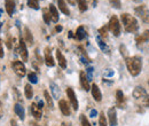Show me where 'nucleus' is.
I'll return each mask as SVG.
<instances>
[{
	"label": "nucleus",
	"mask_w": 149,
	"mask_h": 126,
	"mask_svg": "<svg viewBox=\"0 0 149 126\" xmlns=\"http://www.w3.org/2000/svg\"><path fill=\"white\" fill-rule=\"evenodd\" d=\"M120 19L123 22V25H124V29L126 32H130V33H134L138 31L139 29V23L136 21V18L133 17L131 14L129 13H124L120 15Z\"/></svg>",
	"instance_id": "f257e3e1"
},
{
	"label": "nucleus",
	"mask_w": 149,
	"mask_h": 126,
	"mask_svg": "<svg viewBox=\"0 0 149 126\" xmlns=\"http://www.w3.org/2000/svg\"><path fill=\"white\" fill-rule=\"evenodd\" d=\"M126 67H127V70L130 72L133 77L138 76L141 69H142V61H141V57L139 56H132V57H126Z\"/></svg>",
	"instance_id": "f03ea898"
},
{
	"label": "nucleus",
	"mask_w": 149,
	"mask_h": 126,
	"mask_svg": "<svg viewBox=\"0 0 149 126\" xmlns=\"http://www.w3.org/2000/svg\"><path fill=\"white\" fill-rule=\"evenodd\" d=\"M134 13L138 15V17L140 18L142 22L149 23V9L147 6L141 5L139 7H135L134 8Z\"/></svg>",
	"instance_id": "7ed1b4c3"
},
{
	"label": "nucleus",
	"mask_w": 149,
	"mask_h": 126,
	"mask_svg": "<svg viewBox=\"0 0 149 126\" xmlns=\"http://www.w3.org/2000/svg\"><path fill=\"white\" fill-rule=\"evenodd\" d=\"M108 29L111 31V33L115 37H118L120 35V23H119V19L117 18L116 15L111 16L110 21H109V24H108Z\"/></svg>",
	"instance_id": "20e7f679"
},
{
	"label": "nucleus",
	"mask_w": 149,
	"mask_h": 126,
	"mask_svg": "<svg viewBox=\"0 0 149 126\" xmlns=\"http://www.w3.org/2000/svg\"><path fill=\"white\" fill-rule=\"evenodd\" d=\"M12 68H13L14 72H15L19 77H24L25 73H26V69H25L24 64H23L21 61H17V60L13 61V62H12Z\"/></svg>",
	"instance_id": "39448f33"
},
{
	"label": "nucleus",
	"mask_w": 149,
	"mask_h": 126,
	"mask_svg": "<svg viewBox=\"0 0 149 126\" xmlns=\"http://www.w3.org/2000/svg\"><path fill=\"white\" fill-rule=\"evenodd\" d=\"M19 55L22 57V61L26 62L28 58H29V54H28V48H26V45H25V41L22 37H19Z\"/></svg>",
	"instance_id": "423d86ee"
},
{
	"label": "nucleus",
	"mask_w": 149,
	"mask_h": 126,
	"mask_svg": "<svg viewBox=\"0 0 149 126\" xmlns=\"http://www.w3.org/2000/svg\"><path fill=\"white\" fill-rule=\"evenodd\" d=\"M65 92H67L68 99H69V101H70V103H71L74 110H77L78 109V101H77V97H76V94H74V90L71 87H68Z\"/></svg>",
	"instance_id": "0eeeda50"
},
{
	"label": "nucleus",
	"mask_w": 149,
	"mask_h": 126,
	"mask_svg": "<svg viewBox=\"0 0 149 126\" xmlns=\"http://www.w3.org/2000/svg\"><path fill=\"white\" fill-rule=\"evenodd\" d=\"M79 79H80V85H81L83 90H91L90 80H88V78H87V74L84 71H80V73H79Z\"/></svg>",
	"instance_id": "6e6552de"
},
{
	"label": "nucleus",
	"mask_w": 149,
	"mask_h": 126,
	"mask_svg": "<svg viewBox=\"0 0 149 126\" xmlns=\"http://www.w3.org/2000/svg\"><path fill=\"white\" fill-rule=\"evenodd\" d=\"M108 119L110 126H117V112L115 107H111L108 110Z\"/></svg>",
	"instance_id": "1a4fd4ad"
},
{
	"label": "nucleus",
	"mask_w": 149,
	"mask_h": 126,
	"mask_svg": "<svg viewBox=\"0 0 149 126\" xmlns=\"http://www.w3.org/2000/svg\"><path fill=\"white\" fill-rule=\"evenodd\" d=\"M58 107H60L61 112L64 116H69L70 115V107H69V104H68V102L65 100H60L58 101Z\"/></svg>",
	"instance_id": "9d476101"
},
{
	"label": "nucleus",
	"mask_w": 149,
	"mask_h": 126,
	"mask_svg": "<svg viewBox=\"0 0 149 126\" xmlns=\"http://www.w3.org/2000/svg\"><path fill=\"white\" fill-rule=\"evenodd\" d=\"M45 63L48 65V67H54L55 62H54V58L51 54V49L49 47H46L45 48Z\"/></svg>",
	"instance_id": "9b49d317"
},
{
	"label": "nucleus",
	"mask_w": 149,
	"mask_h": 126,
	"mask_svg": "<svg viewBox=\"0 0 149 126\" xmlns=\"http://www.w3.org/2000/svg\"><path fill=\"white\" fill-rule=\"evenodd\" d=\"M91 90H92V95H93L94 100L97 101V102H100L102 100V94H101V90L99 88V86L96 84H93L91 86Z\"/></svg>",
	"instance_id": "f8f14e48"
},
{
	"label": "nucleus",
	"mask_w": 149,
	"mask_h": 126,
	"mask_svg": "<svg viewBox=\"0 0 149 126\" xmlns=\"http://www.w3.org/2000/svg\"><path fill=\"white\" fill-rule=\"evenodd\" d=\"M5 8L9 16L13 15L15 10V0H5Z\"/></svg>",
	"instance_id": "ddd939ff"
},
{
	"label": "nucleus",
	"mask_w": 149,
	"mask_h": 126,
	"mask_svg": "<svg viewBox=\"0 0 149 126\" xmlns=\"http://www.w3.org/2000/svg\"><path fill=\"white\" fill-rule=\"evenodd\" d=\"M30 110H31L32 116H33L36 119H40V118H41V116H42V113H41V109L38 107L37 103H32V104L30 106Z\"/></svg>",
	"instance_id": "4468645a"
},
{
	"label": "nucleus",
	"mask_w": 149,
	"mask_h": 126,
	"mask_svg": "<svg viewBox=\"0 0 149 126\" xmlns=\"http://www.w3.org/2000/svg\"><path fill=\"white\" fill-rule=\"evenodd\" d=\"M56 58H57L58 65H60L62 69H65V68H67V60H65V57L63 56L62 52H61L60 49H56Z\"/></svg>",
	"instance_id": "2eb2a0df"
},
{
	"label": "nucleus",
	"mask_w": 149,
	"mask_h": 126,
	"mask_svg": "<svg viewBox=\"0 0 149 126\" xmlns=\"http://www.w3.org/2000/svg\"><path fill=\"white\" fill-rule=\"evenodd\" d=\"M57 6H58V9L64 14V15H70V10L65 3L64 0H57Z\"/></svg>",
	"instance_id": "dca6fc26"
},
{
	"label": "nucleus",
	"mask_w": 149,
	"mask_h": 126,
	"mask_svg": "<svg viewBox=\"0 0 149 126\" xmlns=\"http://www.w3.org/2000/svg\"><path fill=\"white\" fill-rule=\"evenodd\" d=\"M147 94H146V90H143L142 87H140V86H138V87H135L134 90H133V97H135V99H142V97H145Z\"/></svg>",
	"instance_id": "f3484780"
},
{
	"label": "nucleus",
	"mask_w": 149,
	"mask_h": 126,
	"mask_svg": "<svg viewBox=\"0 0 149 126\" xmlns=\"http://www.w3.org/2000/svg\"><path fill=\"white\" fill-rule=\"evenodd\" d=\"M116 100H117V103L120 108H124L125 106V97H124V94L120 90H118L116 92Z\"/></svg>",
	"instance_id": "a211bd4d"
},
{
	"label": "nucleus",
	"mask_w": 149,
	"mask_h": 126,
	"mask_svg": "<svg viewBox=\"0 0 149 126\" xmlns=\"http://www.w3.org/2000/svg\"><path fill=\"white\" fill-rule=\"evenodd\" d=\"M14 111H15V113L19 117V119H22V120H24V118H25V112H24V108L19 104V103H16L15 106H14Z\"/></svg>",
	"instance_id": "6ab92c4d"
},
{
	"label": "nucleus",
	"mask_w": 149,
	"mask_h": 126,
	"mask_svg": "<svg viewBox=\"0 0 149 126\" xmlns=\"http://www.w3.org/2000/svg\"><path fill=\"white\" fill-rule=\"evenodd\" d=\"M49 13H51V17H52V21L53 22H57L58 21V12H57V9H56V7L54 5H49Z\"/></svg>",
	"instance_id": "aec40b11"
},
{
	"label": "nucleus",
	"mask_w": 149,
	"mask_h": 126,
	"mask_svg": "<svg viewBox=\"0 0 149 126\" xmlns=\"http://www.w3.org/2000/svg\"><path fill=\"white\" fill-rule=\"evenodd\" d=\"M24 40L29 45H32L33 44V37H32V33H31V31H30L29 28H24Z\"/></svg>",
	"instance_id": "412c9836"
},
{
	"label": "nucleus",
	"mask_w": 149,
	"mask_h": 126,
	"mask_svg": "<svg viewBox=\"0 0 149 126\" xmlns=\"http://www.w3.org/2000/svg\"><path fill=\"white\" fill-rule=\"evenodd\" d=\"M86 37V31H85V28L84 26H79L76 31V38L78 40H83L84 38Z\"/></svg>",
	"instance_id": "4be33fe9"
},
{
	"label": "nucleus",
	"mask_w": 149,
	"mask_h": 126,
	"mask_svg": "<svg viewBox=\"0 0 149 126\" xmlns=\"http://www.w3.org/2000/svg\"><path fill=\"white\" fill-rule=\"evenodd\" d=\"M42 17H44V21H45L46 24H49V22L52 21L49 9H47V8H44V9H42Z\"/></svg>",
	"instance_id": "5701e85b"
},
{
	"label": "nucleus",
	"mask_w": 149,
	"mask_h": 126,
	"mask_svg": "<svg viewBox=\"0 0 149 126\" xmlns=\"http://www.w3.org/2000/svg\"><path fill=\"white\" fill-rule=\"evenodd\" d=\"M44 96H45V100H46V102H47V106H48L51 109H53V107H54L53 99H52V96L49 95V93H48L47 90H45V92H44Z\"/></svg>",
	"instance_id": "b1692460"
},
{
	"label": "nucleus",
	"mask_w": 149,
	"mask_h": 126,
	"mask_svg": "<svg viewBox=\"0 0 149 126\" xmlns=\"http://www.w3.org/2000/svg\"><path fill=\"white\" fill-rule=\"evenodd\" d=\"M24 92H25V97H26V99H32V96H33V90H32V86H31L30 84H26V85H25Z\"/></svg>",
	"instance_id": "393cba45"
},
{
	"label": "nucleus",
	"mask_w": 149,
	"mask_h": 126,
	"mask_svg": "<svg viewBox=\"0 0 149 126\" xmlns=\"http://www.w3.org/2000/svg\"><path fill=\"white\" fill-rule=\"evenodd\" d=\"M96 41H97V44H99V46H100V48L103 51V52H106V53H108L109 52V48H108V46L102 41V39H101V37H96Z\"/></svg>",
	"instance_id": "a878e982"
},
{
	"label": "nucleus",
	"mask_w": 149,
	"mask_h": 126,
	"mask_svg": "<svg viewBox=\"0 0 149 126\" xmlns=\"http://www.w3.org/2000/svg\"><path fill=\"white\" fill-rule=\"evenodd\" d=\"M51 90H52L53 96L55 99H58V96H60V90H58V87L56 86L54 83H51Z\"/></svg>",
	"instance_id": "bb28decb"
},
{
	"label": "nucleus",
	"mask_w": 149,
	"mask_h": 126,
	"mask_svg": "<svg viewBox=\"0 0 149 126\" xmlns=\"http://www.w3.org/2000/svg\"><path fill=\"white\" fill-rule=\"evenodd\" d=\"M77 3H78V8L80 12H85L87 9V2L86 0H77Z\"/></svg>",
	"instance_id": "cd10ccee"
},
{
	"label": "nucleus",
	"mask_w": 149,
	"mask_h": 126,
	"mask_svg": "<svg viewBox=\"0 0 149 126\" xmlns=\"http://www.w3.org/2000/svg\"><path fill=\"white\" fill-rule=\"evenodd\" d=\"M28 6L33 9H39V1L38 0H28Z\"/></svg>",
	"instance_id": "c85d7f7f"
},
{
	"label": "nucleus",
	"mask_w": 149,
	"mask_h": 126,
	"mask_svg": "<svg viewBox=\"0 0 149 126\" xmlns=\"http://www.w3.org/2000/svg\"><path fill=\"white\" fill-rule=\"evenodd\" d=\"M99 126H107V119H106L104 112H101V113H100V117H99Z\"/></svg>",
	"instance_id": "c756f323"
},
{
	"label": "nucleus",
	"mask_w": 149,
	"mask_h": 126,
	"mask_svg": "<svg viewBox=\"0 0 149 126\" xmlns=\"http://www.w3.org/2000/svg\"><path fill=\"white\" fill-rule=\"evenodd\" d=\"M28 78H29L30 83H32V84H37L38 78H37V74H36L35 72H30V73L28 74Z\"/></svg>",
	"instance_id": "7c9ffc66"
},
{
	"label": "nucleus",
	"mask_w": 149,
	"mask_h": 126,
	"mask_svg": "<svg viewBox=\"0 0 149 126\" xmlns=\"http://www.w3.org/2000/svg\"><path fill=\"white\" fill-rule=\"evenodd\" d=\"M80 126H91L88 119L86 118L85 115H80Z\"/></svg>",
	"instance_id": "2f4dec72"
},
{
	"label": "nucleus",
	"mask_w": 149,
	"mask_h": 126,
	"mask_svg": "<svg viewBox=\"0 0 149 126\" xmlns=\"http://www.w3.org/2000/svg\"><path fill=\"white\" fill-rule=\"evenodd\" d=\"M109 2L111 3V6L113 8H117L119 9L122 7V3H120V0H109Z\"/></svg>",
	"instance_id": "473e14b6"
},
{
	"label": "nucleus",
	"mask_w": 149,
	"mask_h": 126,
	"mask_svg": "<svg viewBox=\"0 0 149 126\" xmlns=\"http://www.w3.org/2000/svg\"><path fill=\"white\" fill-rule=\"evenodd\" d=\"M99 33H100L101 37L107 38V36H108V33H107V26H102V28L99 30Z\"/></svg>",
	"instance_id": "72a5a7b5"
},
{
	"label": "nucleus",
	"mask_w": 149,
	"mask_h": 126,
	"mask_svg": "<svg viewBox=\"0 0 149 126\" xmlns=\"http://www.w3.org/2000/svg\"><path fill=\"white\" fill-rule=\"evenodd\" d=\"M142 103L146 107H149V95H146L145 97H142Z\"/></svg>",
	"instance_id": "f704fd0d"
},
{
	"label": "nucleus",
	"mask_w": 149,
	"mask_h": 126,
	"mask_svg": "<svg viewBox=\"0 0 149 126\" xmlns=\"http://www.w3.org/2000/svg\"><path fill=\"white\" fill-rule=\"evenodd\" d=\"M120 53H122V55H123V57H126L127 53H126V48H125V46H124V45H122V46H120Z\"/></svg>",
	"instance_id": "c9c22d12"
},
{
	"label": "nucleus",
	"mask_w": 149,
	"mask_h": 126,
	"mask_svg": "<svg viewBox=\"0 0 149 126\" xmlns=\"http://www.w3.org/2000/svg\"><path fill=\"white\" fill-rule=\"evenodd\" d=\"M3 57V49H2V41H1V38H0V58Z\"/></svg>",
	"instance_id": "e433bc0d"
},
{
	"label": "nucleus",
	"mask_w": 149,
	"mask_h": 126,
	"mask_svg": "<svg viewBox=\"0 0 149 126\" xmlns=\"http://www.w3.org/2000/svg\"><path fill=\"white\" fill-rule=\"evenodd\" d=\"M6 44H7V47L10 49V48H12V38H10V37H8V39H7V42H6Z\"/></svg>",
	"instance_id": "4c0bfd02"
},
{
	"label": "nucleus",
	"mask_w": 149,
	"mask_h": 126,
	"mask_svg": "<svg viewBox=\"0 0 149 126\" xmlns=\"http://www.w3.org/2000/svg\"><path fill=\"white\" fill-rule=\"evenodd\" d=\"M2 116H3V107H2V103L0 101V118H2Z\"/></svg>",
	"instance_id": "58836bf2"
},
{
	"label": "nucleus",
	"mask_w": 149,
	"mask_h": 126,
	"mask_svg": "<svg viewBox=\"0 0 149 126\" xmlns=\"http://www.w3.org/2000/svg\"><path fill=\"white\" fill-rule=\"evenodd\" d=\"M10 126H17V123H16L15 119H12L10 120Z\"/></svg>",
	"instance_id": "ea45409f"
},
{
	"label": "nucleus",
	"mask_w": 149,
	"mask_h": 126,
	"mask_svg": "<svg viewBox=\"0 0 149 126\" xmlns=\"http://www.w3.org/2000/svg\"><path fill=\"white\" fill-rule=\"evenodd\" d=\"M91 116H92V117H95V116H96V111H95V110H92V111H91Z\"/></svg>",
	"instance_id": "a19ab883"
},
{
	"label": "nucleus",
	"mask_w": 149,
	"mask_h": 126,
	"mask_svg": "<svg viewBox=\"0 0 149 126\" xmlns=\"http://www.w3.org/2000/svg\"><path fill=\"white\" fill-rule=\"evenodd\" d=\"M55 30L56 31H62V26H60V25H57L55 28Z\"/></svg>",
	"instance_id": "79ce46f5"
},
{
	"label": "nucleus",
	"mask_w": 149,
	"mask_h": 126,
	"mask_svg": "<svg viewBox=\"0 0 149 126\" xmlns=\"http://www.w3.org/2000/svg\"><path fill=\"white\" fill-rule=\"evenodd\" d=\"M61 126H72V125H71V123H62Z\"/></svg>",
	"instance_id": "37998d69"
},
{
	"label": "nucleus",
	"mask_w": 149,
	"mask_h": 126,
	"mask_svg": "<svg viewBox=\"0 0 149 126\" xmlns=\"http://www.w3.org/2000/svg\"><path fill=\"white\" fill-rule=\"evenodd\" d=\"M133 1H140V0H133Z\"/></svg>",
	"instance_id": "c03bdc74"
},
{
	"label": "nucleus",
	"mask_w": 149,
	"mask_h": 126,
	"mask_svg": "<svg viewBox=\"0 0 149 126\" xmlns=\"http://www.w3.org/2000/svg\"><path fill=\"white\" fill-rule=\"evenodd\" d=\"M148 85H149V79H148Z\"/></svg>",
	"instance_id": "a18cd8bd"
}]
</instances>
